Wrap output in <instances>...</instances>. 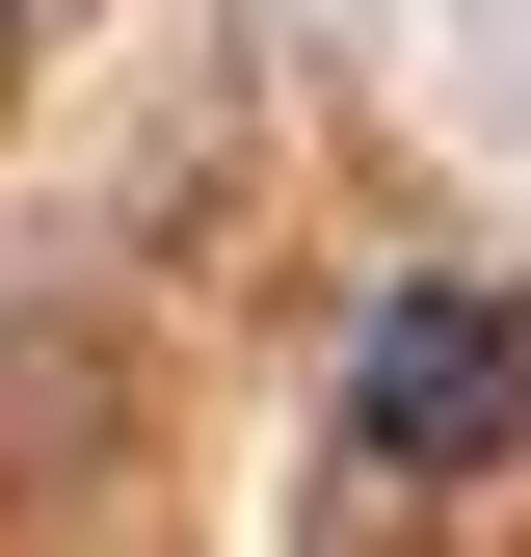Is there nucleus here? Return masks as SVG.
<instances>
[{
  "instance_id": "nucleus-1",
  "label": "nucleus",
  "mask_w": 531,
  "mask_h": 557,
  "mask_svg": "<svg viewBox=\"0 0 531 557\" xmlns=\"http://www.w3.org/2000/svg\"><path fill=\"white\" fill-rule=\"evenodd\" d=\"M505 425H531V319L479 265H398L372 345H346V505H425V478H479Z\"/></svg>"
},
{
  "instance_id": "nucleus-2",
  "label": "nucleus",
  "mask_w": 531,
  "mask_h": 557,
  "mask_svg": "<svg viewBox=\"0 0 531 557\" xmlns=\"http://www.w3.org/2000/svg\"><path fill=\"white\" fill-rule=\"evenodd\" d=\"M0 27H27V0H0Z\"/></svg>"
}]
</instances>
